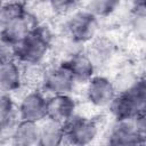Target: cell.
I'll return each instance as SVG.
<instances>
[{
	"mask_svg": "<svg viewBox=\"0 0 146 146\" xmlns=\"http://www.w3.org/2000/svg\"><path fill=\"white\" fill-rule=\"evenodd\" d=\"M52 39L50 29L38 23L33 31L17 44L18 63L24 66L41 65L51 48Z\"/></svg>",
	"mask_w": 146,
	"mask_h": 146,
	"instance_id": "1",
	"label": "cell"
},
{
	"mask_svg": "<svg viewBox=\"0 0 146 146\" xmlns=\"http://www.w3.org/2000/svg\"><path fill=\"white\" fill-rule=\"evenodd\" d=\"M106 143L116 146L143 145L146 143V116L114 119L106 132Z\"/></svg>",
	"mask_w": 146,
	"mask_h": 146,
	"instance_id": "2",
	"label": "cell"
},
{
	"mask_svg": "<svg viewBox=\"0 0 146 146\" xmlns=\"http://www.w3.org/2000/svg\"><path fill=\"white\" fill-rule=\"evenodd\" d=\"M113 119L133 117L145 114L146 110V83L141 76L137 83L127 91L119 92L108 105Z\"/></svg>",
	"mask_w": 146,
	"mask_h": 146,
	"instance_id": "3",
	"label": "cell"
},
{
	"mask_svg": "<svg viewBox=\"0 0 146 146\" xmlns=\"http://www.w3.org/2000/svg\"><path fill=\"white\" fill-rule=\"evenodd\" d=\"M99 27V18L88 9H78L73 11L64 23V33L68 41L83 46L92 40Z\"/></svg>",
	"mask_w": 146,
	"mask_h": 146,
	"instance_id": "4",
	"label": "cell"
},
{
	"mask_svg": "<svg viewBox=\"0 0 146 146\" xmlns=\"http://www.w3.org/2000/svg\"><path fill=\"white\" fill-rule=\"evenodd\" d=\"M65 141L75 146H84L94 143L99 135V123L95 119H88L75 114L64 124Z\"/></svg>",
	"mask_w": 146,
	"mask_h": 146,
	"instance_id": "5",
	"label": "cell"
},
{
	"mask_svg": "<svg viewBox=\"0 0 146 146\" xmlns=\"http://www.w3.org/2000/svg\"><path fill=\"white\" fill-rule=\"evenodd\" d=\"M76 82L64 62L43 68L40 86L49 95L71 94Z\"/></svg>",
	"mask_w": 146,
	"mask_h": 146,
	"instance_id": "6",
	"label": "cell"
},
{
	"mask_svg": "<svg viewBox=\"0 0 146 146\" xmlns=\"http://www.w3.org/2000/svg\"><path fill=\"white\" fill-rule=\"evenodd\" d=\"M86 84V98L95 107H108L117 94L113 80L105 75L95 74Z\"/></svg>",
	"mask_w": 146,
	"mask_h": 146,
	"instance_id": "7",
	"label": "cell"
},
{
	"mask_svg": "<svg viewBox=\"0 0 146 146\" xmlns=\"http://www.w3.org/2000/svg\"><path fill=\"white\" fill-rule=\"evenodd\" d=\"M17 116L19 120L32 122H42L47 116V97L39 89L26 92L17 106Z\"/></svg>",
	"mask_w": 146,
	"mask_h": 146,
	"instance_id": "8",
	"label": "cell"
},
{
	"mask_svg": "<svg viewBox=\"0 0 146 146\" xmlns=\"http://www.w3.org/2000/svg\"><path fill=\"white\" fill-rule=\"evenodd\" d=\"M36 24V19L26 11L25 14L3 23L0 27V38L17 46L33 31Z\"/></svg>",
	"mask_w": 146,
	"mask_h": 146,
	"instance_id": "9",
	"label": "cell"
},
{
	"mask_svg": "<svg viewBox=\"0 0 146 146\" xmlns=\"http://www.w3.org/2000/svg\"><path fill=\"white\" fill-rule=\"evenodd\" d=\"M76 114V100L71 94H57L47 97L46 119L65 124Z\"/></svg>",
	"mask_w": 146,
	"mask_h": 146,
	"instance_id": "10",
	"label": "cell"
},
{
	"mask_svg": "<svg viewBox=\"0 0 146 146\" xmlns=\"http://www.w3.org/2000/svg\"><path fill=\"white\" fill-rule=\"evenodd\" d=\"M115 50L116 48L114 42L111 39L100 35H96L87 43V47L83 49L96 68L108 65L115 56Z\"/></svg>",
	"mask_w": 146,
	"mask_h": 146,
	"instance_id": "11",
	"label": "cell"
},
{
	"mask_svg": "<svg viewBox=\"0 0 146 146\" xmlns=\"http://www.w3.org/2000/svg\"><path fill=\"white\" fill-rule=\"evenodd\" d=\"M70 70L73 79L76 83H87L95 74L97 68L90 60V58L82 50L71 54L65 60H63Z\"/></svg>",
	"mask_w": 146,
	"mask_h": 146,
	"instance_id": "12",
	"label": "cell"
},
{
	"mask_svg": "<svg viewBox=\"0 0 146 146\" xmlns=\"http://www.w3.org/2000/svg\"><path fill=\"white\" fill-rule=\"evenodd\" d=\"M10 143L18 146H34L39 145L40 123L18 120L9 131Z\"/></svg>",
	"mask_w": 146,
	"mask_h": 146,
	"instance_id": "13",
	"label": "cell"
},
{
	"mask_svg": "<svg viewBox=\"0 0 146 146\" xmlns=\"http://www.w3.org/2000/svg\"><path fill=\"white\" fill-rule=\"evenodd\" d=\"M23 65L18 62L0 65V94L16 92L24 83Z\"/></svg>",
	"mask_w": 146,
	"mask_h": 146,
	"instance_id": "14",
	"label": "cell"
},
{
	"mask_svg": "<svg viewBox=\"0 0 146 146\" xmlns=\"http://www.w3.org/2000/svg\"><path fill=\"white\" fill-rule=\"evenodd\" d=\"M65 141L64 124L44 119L40 122L39 146H58Z\"/></svg>",
	"mask_w": 146,
	"mask_h": 146,
	"instance_id": "15",
	"label": "cell"
},
{
	"mask_svg": "<svg viewBox=\"0 0 146 146\" xmlns=\"http://www.w3.org/2000/svg\"><path fill=\"white\" fill-rule=\"evenodd\" d=\"M16 116L17 107L11 95L0 94V133L11 130Z\"/></svg>",
	"mask_w": 146,
	"mask_h": 146,
	"instance_id": "16",
	"label": "cell"
},
{
	"mask_svg": "<svg viewBox=\"0 0 146 146\" xmlns=\"http://www.w3.org/2000/svg\"><path fill=\"white\" fill-rule=\"evenodd\" d=\"M121 0H87L86 9L97 18H106L113 15L120 7Z\"/></svg>",
	"mask_w": 146,
	"mask_h": 146,
	"instance_id": "17",
	"label": "cell"
},
{
	"mask_svg": "<svg viewBox=\"0 0 146 146\" xmlns=\"http://www.w3.org/2000/svg\"><path fill=\"white\" fill-rule=\"evenodd\" d=\"M146 15H145V3L133 5L131 11V30L138 40H145L146 33Z\"/></svg>",
	"mask_w": 146,
	"mask_h": 146,
	"instance_id": "18",
	"label": "cell"
},
{
	"mask_svg": "<svg viewBox=\"0 0 146 146\" xmlns=\"http://www.w3.org/2000/svg\"><path fill=\"white\" fill-rule=\"evenodd\" d=\"M143 75H139L135 70L132 68H123L120 72H117L116 76L113 79L114 87L116 89V92H123L133 87L137 81L141 78Z\"/></svg>",
	"mask_w": 146,
	"mask_h": 146,
	"instance_id": "19",
	"label": "cell"
},
{
	"mask_svg": "<svg viewBox=\"0 0 146 146\" xmlns=\"http://www.w3.org/2000/svg\"><path fill=\"white\" fill-rule=\"evenodd\" d=\"M27 10L23 2L18 0H6L0 6V27L3 23L25 14Z\"/></svg>",
	"mask_w": 146,
	"mask_h": 146,
	"instance_id": "20",
	"label": "cell"
},
{
	"mask_svg": "<svg viewBox=\"0 0 146 146\" xmlns=\"http://www.w3.org/2000/svg\"><path fill=\"white\" fill-rule=\"evenodd\" d=\"M18 62L17 46L0 38V65Z\"/></svg>",
	"mask_w": 146,
	"mask_h": 146,
	"instance_id": "21",
	"label": "cell"
},
{
	"mask_svg": "<svg viewBox=\"0 0 146 146\" xmlns=\"http://www.w3.org/2000/svg\"><path fill=\"white\" fill-rule=\"evenodd\" d=\"M78 0H48L50 8L58 14H63L72 9L76 5Z\"/></svg>",
	"mask_w": 146,
	"mask_h": 146,
	"instance_id": "22",
	"label": "cell"
},
{
	"mask_svg": "<svg viewBox=\"0 0 146 146\" xmlns=\"http://www.w3.org/2000/svg\"><path fill=\"white\" fill-rule=\"evenodd\" d=\"M139 3H145V0H132V5H139Z\"/></svg>",
	"mask_w": 146,
	"mask_h": 146,
	"instance_id": "23",
	"label": "cell"
},
{
	"mask_svg": "<svg viewBox=\"0 0 146 146\" xmlns=\"http://www.w3.org/2000/svg\"><path fill=\"white\" fill-rule=\"evenodd\" d=\"M5 1H6V0H0V6H1V5H2Z\"/></svg>",
	"mask_w": 146,
	"mask_h": 146,
	"instance_id": "24",
	"label": "cell"
},
{
	"mask_svg": "<svg viewBox=\"0 0 146 146\" xmlns=\"http://www.w3.org/2000/svg\"><path fill=\"white\" fill-rule=\"evenodd\" d=\"M78 1H79V0H78Z\"/></svg>",
	"mask_w": 146,
	"mask_h": 146,
	"instance_id": "25",
	"label": "cell"
}]
</instances>
